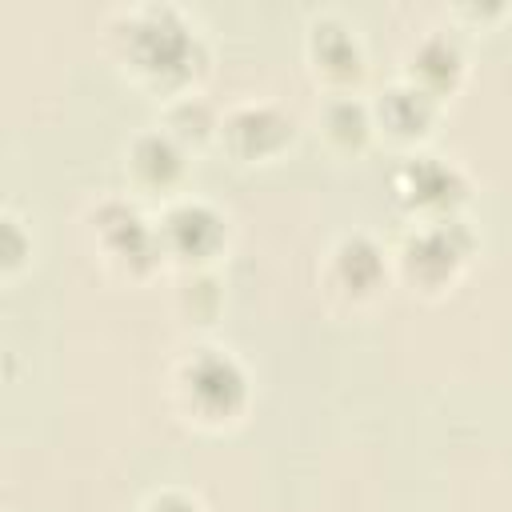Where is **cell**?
<instances>
[{"mask_svg": "<svg viewBox=\"0 0 512 512\" xmlns=\"http://www.w3.org/2000/svg\"><path fill=\"white\" fill-rule=\"evenodd\" d=\"M196 52H200L196 32L180 20L176 8H140L128 16L124 56L144 80L160 88L184 84L196 68Z\"/></svg>", "mask_w": 512, "mask_h": 512, "instance_id": "cell-1", "label": "cell"}, {"mask_svg": "<svg viewBox=\"0 0 512 512\" xmlns=\"http://www.w3.org/2000/svg\"><path fill=\"white\" fill-rule=\"evenodd\" d=\"M176 396L188 408V416H196L204 424H224V420L240 416V408L248 400V376L232 352L204 344L180 360Z\"/></svg>", "mask_w": 512, "mask_h": 512, "instance_id": "cell-2", "label": "cell"}, {"mask_svg": "<svg viewBox=\"0 0 512 512\" xmlns=\"http://www.w3.org/2000/svg\"><path fill=\"white\" fill-rule=\"evenodd\" d=\"M472 248L476 236L460 216L420 220V228L400 248V272L412 280V288H444L472 256Z\"/></svg>", "mask_w": 512, "mask_h": 512, "instance_id": "cell-3", "label": "cell"}, {"mask_svg": "<svg viewBox=\"0 0 512 512\" xmlns=\"http://www.w3.org/2000/svg\"><path fill=\"white\" fill-rule=\"evenodd\" d=\"M396 200L416 212L420 220H448L456 216V208L468 196V180L460 176L456 164L432 156V152H416L396 168Z\"/></svg>", "mask_w": 512, "mask_h": 512, "instance_id": "cell-4", "label": "cell"}, {"mask_svg": "<svg viewBox=\"0 0 512 512\" xmlns=\"http://www.w3.org/2000/svg\"><path fill=\"white\" fill-rule=\"evenodd\" d=\"M88 224H92V232H96L104 256L116 260V264L128 268V272H148V268L164 256L160 232H156L132 204H124V200H100V204L92 208Z\"/></svg>", "mask_w": 512, "mask_h": 512, "instance_id": "cell-5", "label": "cell"}, {"mask_svg": "<svg viewBox=\"0 0 512 512\" xmlns=\"http://www.w3.org/2000/svg\"><path fill=\"white\" fill-rule=\"evenodd\" d=\"M296 136V124L276 104H240L220 120V140L236 160H272Z\"/></svg>", "mask_w": 512, "mask_h": 512, "instance_id": "cell-6", "label": "cell"}, {"mask_svg": "<svg viewBox=\"0 0 512 512\" xmlns=\"http://www.w3.org/2000/svg\"><path fill=\"white\" fill-rule=\"evenodd\" d=\"M156 232H160V248L168 256H176L180 264H200V260L220 252L228 228H224V216L212 204H204V200H176L160 216Z\"/></svg>", "mask_w": 512, "mask_h": 512, "instance_id": "cell-7", "label": "cell"}, {"mask_svg": "<svg viewBox=\"0 0 512 512\" xmlns=\"http://www.w3.org/2000/svg\"><path fill=\"white\" fill-rule=\"evenodd\" d=\"M328 280L336 292H344L352 300L372 296L384 280V248L364 232L344 236L328 256Z\"/></svg>", "mask_w": 512, "mask_h": 512, "instance_id": "cell-8", "label": "cell"}, {"mask_svg": "<svg viewBox=\"0 0 512 512\" xmlns=\"http://www.w3.org/2000/svg\"><path fill=\"white\" fill-rule=\"evenodd\" d=\"M432 116H436V100L424 88H416L412 80H400V84L384 88L376 96V104H372V124L384 128L396 140L424 136L428 124H432Z\"/></svg>", "mask_w": 512, "mask_h": 512, "instance_id": "cell-9", "label": "cell"}, {"mask_svg": "<svg viewBox=\"0 0 512 512\" xmlns=\"http://www.w3.org/2000/svg\"><path fill=\"white\" fill-rule=\"evenodd\" d=\"M128 172L140 188L164 192L184 176V144H176L164 128L160 132H140L128 148Z\"/></svg>", "mask_w": 512, "mask_h": 512, "instance_id": "cell-10", "label": "cell"}, {"mask_svg": "<svg viewBox=\"0 0 512 512\" xmlns=\"http://www.w3.org/2000/svg\"><path fill=\"white\" fill-rule=\"evenodd\" d=\"M460 48L448 40V36H424L420 44H416V52H412V60H408V80L416 84V88H424L432 100L436 96H444L452 84H456V76H460Z\"/></svg>", "mask_w": 512, "mask_h": 512, "instance_id": "cell-11", "label": "cell"}, {"mask_svg": "<svg viewBox=\"0 0 512 512\" xmlns=\"http://www.w3.org/2000/svg\"><path fill=\"white\" fill-rule=\"evenodd\" d=\"M312 60L328 80H348L360 72V44L340 20H316L308 36Z\"/></svg>", "mask_w": 512, "mask_h": 512, "instance_id": "cell-12", "label": "cell"}, {"mask_svg": "<svg viewBox=\"0 0 512 512\" xmlns=\"http://www.w3.org/2000/svg\"><path fill=\"white\" fill-rule=\"evenodd\" d=\"M320 124H324V136H328L336 148H344V152L364 148L368 136H372V128H376V124H372V108H364V104L352 100V96L328 100L324 112H320Z\"/></svg>", "mask_w": 512, "mask_h": 512, "instance_id": "cell-13", "label": "cell"}, {"mask_svg": "<svg viewBox=\"0 0 512 512\" xmlns=\"http://www.w3.org/2000/svg\"><path fill=\"white\" fill-rule=\"evenodd\" d=\"M164 132L176 140V144H204L208 136L220 132V116L216 108L204 100V96H180L168 104V116H164Z\"/></svg>", "mask_w": 512, "mask_h": 512, "instance_id": "cell-14", "label": "cell"}, {"mask_svg": "<svg viewBox=\"0 0 512 512\" xmlns=\"http://www.w3.org/2000/svg\"><path fill=\"white\" fill-rule=\"evenodd\" d=\"M4 272H16V264L24 260V252H28V240L20 236V220L16 216H4Z\"/></svg>", "mask_w": 512, "mask_h": 512, "instance_id": "cell-15", "label": "cell"}, {"mask_svg": "<svg viewBox=\"0 0 512 512\" xmlns=\"http://www.w3.org/2000/svg\"><path fill=\"white\" fill-rule=\"evenodd\" d=\"M144 512H204L188 492H160L144 504Z\"/></svg>", "mask_w": 512, "mask_h": 512, "instance_id": "cell-16", "label": "cell"}]
</instances>
